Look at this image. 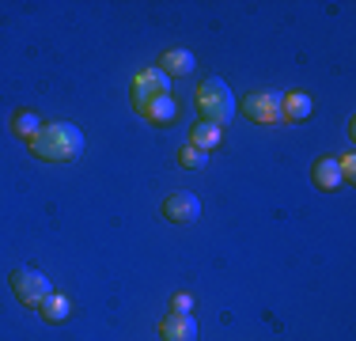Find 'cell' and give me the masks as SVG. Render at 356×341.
I'll use <instances>...</instances> for the list:
<instances>
[{"label":"cell","instance_id":"6da1fadb","mask_svg":"<svg viewBox=\"0 0 356 341\" xmlns=\"http://www.w3.org/2000/svg\"><path fill=\"white\" fill-rule=\"evenodd\" d=\"M27 144L42 164H72L83 152V133L72 122H54V125H42Z\"/></svg>","mask_w":356,"mask_h":341},{"label":"cell","instance_id":"7a4b0ae2","mask_svg":"<svg viewBox=\"0 0 356 341\" xmlns=\"http://www.w3.org/2000/svg\"><path fill=\"white\" fill-rule=\"evenodd\" d=\"M197 110H201V122H213V125H220L224 129L227 122L235 118V95H232V88H227L220 76H205V80L197 84Z\"/></svg>","mask_w":356,"mask_h":341},{"label":"cell","instance_id":"3957f363","mask_svg":"<svg viewBox=\"0 0 356 341\" xmlns=\"http://www.w3.org/2000/svg\"><path fill=\"white\" fill-rule=\"evenodd\" d=\"M129 95H133V106H137V114H140L148 102L171 95V76H163L159 68H140L129 84Z\"/></svg>","mask_w":356,"mask_h":341},{"label":"cell","instance_id":"277c9868","mask_svg":"<svg viewBox=\"0 0 356 341\" xmlns=\"http://www.w3.org/2000/svg\"><path fill=\"white\" fill-rule=\"evenodd\" d=\"M12 288H15V296H19V303H27V307H42L49 296H54L49 277H46V273H38V269H31V266H23V269L12 273Z\"/></svg>","mask_w":356,"mask_h":341},{"label":"cell","instance_id":"5b68a950","mask_svg":"<svg viewBox=\"0 0 356 341\" xmlns=\"http://www.w3.org/2000/svg\"><path fill=\"white\" fill-rule=\"evenodd\" d=\"M243 118H250L258 125H277L281 122V95L277 91H250L243 99Z\"/></svg>","mask_w":356,"mask_h":341},{"label":"cell","instance_id":"8992f818","mask_svg":"<svg viewBox=\"0 0 356 341\" xmlns=\"http://www.w3.org/2000/svg\"><path fill=\"white\" fill-rule=\"evenodd\" d=\"M163 216L171 220V224H193V220L201 216V198L193 190H178L163 201Z\"/></svg>","mask_w":356,"mask_h":341},{"label":"cell","instance_id":"52a82bcc","mask_svg":"<svg viewBox=\"0 0 356 341\" xmlns=\"http://www.w3.org/2000/svg\"><path fill=\"white\" fill-rule=\"evenodd\" d=\"M159 341H197V319L190 311H171L159 322Z\"/></svg>","mask_w":356,"mask_h":341},{"label":"cell","instance_id":"ba28073f","mask_svg":"<svg viewBox=\"0 0 356 341\" xmlns=\"http://www.w3.org/2000/svg\"><path fill=\"white\" fill-rule=\"evenodd\" d=\"M311 178H315L318 190H330V193L345 186L341 167H337V156H318V159H315V167H311Z\"/></svg>","mask_w":356,"mask_h":341},{"label":"cell","instance_id":"9c48e42d","mask_svg":"<svg viewBox=\"0 0 356 341\" xmlns=\"http://www.w3.org/2000/svg\"><path fill=\"white\" fill-rule=\"evenodd\" d=\"M193 65H197V61H193V54H190V49H182V46L163 49V57L156 61V68H159L163 76H190Z\"/></svg>","mask_w":356,"mask_h":341},{"label":"cell","instance_id":"30bf717a","mask_svg":"<svg viewBox=\"0 0 356 341\" xmlns=\"http://www.w3.org/2000/svg\"><path fill=\"white\" fill-rule=\"evenodd\" d=\"M311 110H315V99L307 91H292V95H281V122H307Z\"/></svg>","mask_w":356,"mask_h":341},{"label":"cell","instance_id":"8fae6325","mask_svg":"<svg viewBox=\"0 0 356 341\" xmlns=\"http://www.w3.org/2000/svg\"><path fill=\"white\" fill-rule=\"evenodd\" d=\"M220 141H224V129L213 125V122H197V125H193V133H190V144H193V148H201V152H213Z\"/></svg>","mask_w":356,"mask_h":341},{"label":"cell","instance_id":"7c38bea8","mask_svg":"<svg viewBox=\"0 0 356 341\" xmlns=\"http://www.w3.org/2000/svg\"><path fill=\"white\" fill-rule=\"evenodd\" d=\"M144 118H148V122H175V114H178V102L171 99V95H163V99H156V102H148V106L140 110Z\"/></svg>","mask_w":356,"mask_h":341},{"label":"cell","instance_id":"4fadbf2b","mask_svg":"<svg viewBox=\"0 0 356 341\" xmlns=\"http://www.w3.org/2000/svg\"><path fill=\"white\" fill-rule=\"evenodd\" d=\"M38 311H42V319H46V322H65L72 315V303H69V296H57L54 292L46 303L38 307Z\"/></svg>","mask_w":356,"mask_h":341},{"label":"cell","instance_id":"5bb4252c","mask_svg":"<svg viewBox=\"0 0 356 341\" xmlns=\"http://www.w3.org/2000/svg\"><path fill=\"white\" fill-rule=\"evenodd\" d=\"M38 129H42V122H38L35 110H19V114L12 118V133L23 136V141H31V136H35Z\"/></svg>","mask_w":356,"mask_h":341},{"label":"cell","instance_id":"9a60e30c","mask_svg":"<svg viewBox=\"0 0 356 341\" xmlns=\"http://www.w3.org/2000/svg\"><path fill=\"white\" fill-rule=\"evenodd\" d=\"M205 159H209V152L193 148V144H186V148H178V164H182V167H190V170L205 167Z\"/></svg>","mask_w":356,"mask_h":341},{"label":"cell","instance_id":"2e32d148","mask_svg":"<svg viewBox=\"0 0 356 341\" xmlns=\"http://www.w3.org/2000/svg\"><path fill=\"white\" fill-rule=\"evenodd\" d=\"M337 167H341V178H345V182H353V175H356V156H337Z\"/></svg>","mask_w":356,"mask_h":341},{"label":"cell","instance_id":"e0dca14e","mask_svg":"<svg viewBox=\"0 0 356 341\" xmlns=\"http://www.w3.org/2000/svg\"><path fill=\"white\" fill-rule=\"evenodd\" d=\"M190 303H193V300H190L186 292H175V296H171V307H175V311H190Z\"/></svg>","mask_w":356,"mask_h":341}]
</instances>
